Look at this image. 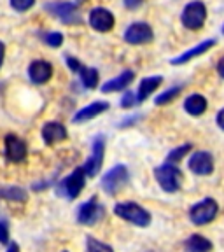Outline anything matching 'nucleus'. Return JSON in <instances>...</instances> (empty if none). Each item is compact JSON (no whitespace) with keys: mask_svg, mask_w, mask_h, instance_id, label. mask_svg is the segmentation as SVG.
Wrapping results in <instances>:
<instances>
[{"mask_svg":"<svg viewBox=\"0 0 224 252\" xmlns=\"http://www.w3.org/2000/svg\"><path fill=\"white\" fill-rule=\"evenodd\" d=\"M217 125H219L221 130H224V109H221L219 114H217Z\"/></svg>","mask_w":224,"mask_h":252,"instance_id":"nucleus-33","label":"nucleus"},{"mask_svg":"<svg viewBox=\"0 0 224 252\" xmlns=\"http://www.w3.org/2000/svg\"><path fill=\"white\" fill-rule=\"evenodd\" d=\"M154 37L153 28L147 23H133L126 28L125 32V40L131 46H138V44H147L151 42Z\"/></svg>","mask_w":224,"mask_h":252,"instance_id":"nucleus-11","label":"nucleus"},{"mask_svg":"<svg viewBox=\"0 0 224 252\" xmlns=\"http://www.w3.org/2000/svg\"><path fill=\"white\" fill-rule=\"evenodd\" d=\"M103 154H105V137L98 135L93 140V147H91V156L86 163H84V170H86L88 177H95L100 172L103 165Z\"/></svg>","mask_w":224,"mask_h":252,"instance_id":"nucleus-9","label":"nucleus"},{"mask_svg":"<svg viewBox=\"0 0 224 252\" xmlns=\"http://www.w3.org/2000/svg\"><path fill=\"white\" fill-rule=\"evenodd\" d=\"M86 251L88 252H114V249L110 245L100 242L95 236H86Z\"/></svg>","mask_w":224,"mask_h":252,"instance_id":"nucleus-24","label":"nucleus"},{"mask_svg":"<svg viewBox=\"0 0 224 252\" xmlns=\"http://www.w3.org/2000/svg\"><path fill=\"white\" fill-rule=\"evenodd\" d=\"M184 109L191 116H201L207 110V98H205L203 94H198V93L189 94L184 102Z\"/></svg>","mask_w":224,"mask_h":252,"instance_id":"nucleus-20","label":"nucleus"},{"mask_svg":"<svg viewBox=\"0 0 224 252\" xmlns=\"http://www.w3.org/2000/svg\"><path fill=\"white\" fill-rule=\"evenodd\" d=\"M40 135H42V140L46 142L47 146H53L56 142H62L68 137L67 133V128L62 125V123H56V121H49L42 126V130H40Z\"/></svg>","mask_w":224,"mask_h":252,"instance_id":"nucleus-15","label":"nucleus"},{"mask_svg":"<svg viewBox=\"0 0 224 252\" xmlns=\"http://www.w3.org/2000/svg\"><path fill=\"white\" fill-rule=\"evenodd\" d=\"M191 151V144H186V146H181V147H177V149H173L172 153L168 154V158H166V161L168 163H177V161H181L182 158L186 156V154Z\"/></svg>","mask_w":224,"mask_h":252,"instance_id":"nucleus-26","label":"nucleus"},{"mask_svg":"<svg viewBox=\"0 0 224 252\" xmlns=\"http://www.w3.org/2000/svg\"><path fill=\"white\" fill-rule=\"evenodd\" d=\"M109 107L110 105L107 102H93V103H90V105L83 107L81 110H77L72 121H74L75 125H77V123H86V121H90V119L96 118V116L103 114Z\"/></svg>","mask_w":224,"mask_h":252,"instance_id":"nucleus-16","label":"nucleus"},{"mask_svg":"<svg viewBox=\"0 0 224 252\" xmlns=\"http://www.w3.org/2000/svg\"><path fill=\"white\" fill-rule=\"evenodd\" d=\"M137 103H138L137 94H133L131 91H128V93H126L125 96L121 98V107H123V109H130V107L137 105Z\"/></svg>","mask_w":224,"mask_h":252,"instance_id":"nucleus-30","label":"nucleus"},{"mask_svg":"<svg viewBox=\"0 0 224 252\" xmlns=\"http://www.w3.org/2000/svg\"><path fill=\"white\" fill-rule=\"evenodd\" d=\"M181 91H182V86L170 88V90H166L165 93L158 94V98L154 100V103H156V105H166V103L172 102L173 98H177L179 94H181Z\"/></svg>","mask_w":224,"mask_h":252,"instance_id":"nucleus-25","label":"nucleus"},{"mask_svg":"<svg viewBox=\"0 0 224 252\" xmlns=\"http://www.w3.org/2000/svg\"><path fill=\"white\" fill-rule=\"evenodd\" d=\"M0 198L7 201H16V203H23L28 200V193L20 186H7V188L0 189Z\"/></svg>","mask_w":224,"mask_h":252,"instance_id":"nucleus-22","label":"nucleus"},{"mask_svg":"<svg viewBox=\"0 0 224 252\" xmlns=\"http://www.w3.org/2000/svg\"><path fill=\"white\" fill-rule=\"evenodd\" d=\"M154 177H156L158 184L163 191L166 193H175L182 186V172L177 168L175 163H168L154 168Z\"/></svg>","mask_w":224,"mask_h":252,"instance_id":"nucleus-2","label":"nucleus"},{"mask_svg":"<svg viewBox=\"0 0 224 252\" xmlns=\"http://www.w3.org/2000/svg\"><path fill=\"white\" fill-rule=\"evenodd\" d=\"M67 65L70 67L72 72H79L81 68H83V67H81V63H79L75 58H72V56H67Z\"/></svg>","mask_w":224,"mask_h":252,"instance_id":"nucleus-31","label":"nucleus"},{"mask_svg":"<svg viewBox=\"0 0 224 252\" xmlns=\"http://www.w3.org/2000/svg\"><path fill=\"white\" fill-rule=\"evenodd\" d=\"M114 214L119 219L126 220V222H131V224L138 226V228H147L151 224V214L144 207H140L138 203H133V201L116 203Z\"/></svg>","mask_w":224,"mask_h":252,"instance_id":"nucleus-1","label":"nucleus"},{"mask_svg":"<svg viewBox=\"0 0 224 252\" xmlns=\"http://www.w3.org/2000/svg\"><path fill=\"white\" fill-rule=\"evenodd\" d=\"M4 56H5V46H4V42L0 40V68L4 65Z\"/></svg>","mask_w":224,"mask_h":252,"instance_id":"nucleus-34","label":"nucleus"},{"mask_svg":"<svg viewBox=\"0 0 224 252\" xmlns=\"http://www.w3.org/2000/svg\"><path fill=\"white\" fill-rule=\"evenodd\" d=\"M217 72H219V75L224 79V56L219 60V63H217Z\"/></svg>","mask_w":224,"mask_h":252,"instance_id":"nucleus-35","label":"nucleus"},{"mask_svg":"<svg viewBox=\"0 0 224 252\" xmlns=\"http://www.w3.org/2000/svg\"><path fill=\"white\" fill-rule=\"evenodd\" d=\"M188 252H210L212 251V242L207 240L201 235H191L184 244Z\"/></svg>","mask_w":224,"mask_h":252,"instance_id":"nucleus-21","label":"nucleus"},{"mask_svg":"<svg viewBox=\"0 0 224 252\" xmlns=\"http://www.w3.org/2000/svg\"><path fill=\"white\" fill-rule=\"evenodd\" d=\"M79 75H81V83L88 88V90H93V88L98 86V70L91 67H83L79 70Z\"/></svg>","mask_w":224,"mask_h":252,"instance_id":"nucleus-23","label":"nucleus"},{"mask_svg":"<svg viewBox=\"0 0 224 252\" xmlns=\"http://www.w3.org/2000/svg\"><path fill=\"white\" fill-rule=\"evenodd\" d=\"M103 216H105V209H103V205L96 200V196L84 201L77 209V222L83 226H95L98 220L103 219Z\"/></svg>","mask_w":224,"mask_h":252,"instance_id":"nucleus-5","label":"nucleus"},{"mask_svg":"<svg viewBox=\"0 0 224 252\" xmlns=\"http://www.w3.org/2000/svg\"><path fill=\"white\" fill-rule=\"evenodd\" d=\"M46 11L67 25H77L83 21L77 5L72 4V2H51V4L46 5Z\"/></svg>","mask_w":224,"mask_h":252,"instance_id":"nucleus-8","label":"nucleus"},{"mask_svg":"<svg viewBox=\"0 0 224 252\" xmlns=\"http://www.w3.org/2000/svg\"><path fill=\"white\" fill-rule=\"evenodd\" d=\"M217 212H219V207H217V201H214L212 198H205V200L198 201L196 205L191 207L189 210V219L191 222L196 226L209 224L216 219Z\"/></svg>","mask_w":224,"mask_h":252,"instance_id":"nucleus-4","label":"nucleus"},{"mask_svg":"<svg viewBox=\"0 0 224 252\" xmlns=\"http://www.w3.org/2000/svg\"><path fill=\"white\" fill-rule=\"evenodd\" d=\"M44 42L51 47H60L63 44V35L60 32H49V33H44Z\"/></svg>","mask_w":224,"mask_h":252,"instance_id":"nucleus-27","label":"nucleus"},{"mask_svg":"<svg viewBox=\"0 0 224 252\" xmlns=\"http://www.w3.org/2000/svg\"><path fill=\"white\" fill-rule=\"evenodd\" d=\"M189 170L196 175H210L214 172V158L207 151H198L189 158Z\"/></svg>","mask_w":224,"mask_h":252,"instance_id":"nucleus-13","label":"nucleus"},{"mask_svg":"<svg viewBox=\"0 0 224 252\" xmlns=\"http://www.w3.org/2000/svg\"><path fill=\"white\" fill-rule=\"evenodd\" d=\"M33 4H35V0H11V7L18 12L28 11Z\"/></svg>","mask_w":224,"mask_h":252,"instance_id":"nucleus-28","label":"nucleus"},{"mask_svg":"<svg viewBox=\"0 0 224 252\" xmlns=\"http://www.w3.org/2000/svg\"><path fill=\"white\" fill-rule=\"evenodd\" d=\"M28 77L33 84H46L53 77V65L44 60H35L28 67Z\"/></svg>","mask_w":224,"mask_h":252,"instance_id":"nucleus-14","label":"nucleus"},{"mask_svg":"<svg viewBox=\"0 0 224 252\" xmlns=\"http://www.w3.org/2000/svg\"><path fill=\"white\" fill-rule=\"evenodd\" d=\"M9 238H11V231H9V222L5 219L0 220V244L7 245Z\"/></svg>","mask_w":224,"mask_h":252,"instance_id":"nucleus-29","label":"nucleus"},{"mask_svg":"<svg viewBox=\"0 0 224 252\" xmlns=\"http://www.w3.org/2000/svg\"><path fill=\"white\" fill-rule=\"evenodd\" d=\"M130 179V173H128V168L125 165H116L109 170L102 177V189L107 194H116L123 186H126Z\"/></svg>","mask_w":224,"mask_h":252,"instance_id":"nucleus-7","label":"nucleus"},{"mask_svg":"<svg viewBox=\"0 0 224 252\" xmlns=\"http://www.w3.org/2000/svg\"><path fill=\"white\" fill-rule=\"evenodd\" d=\"M86 177L88 173L84 170V166H77L68 177H65L58 184V193L67 198V200H75L84 189V186H86Z\"/></svg>","mask_w":224,"mask_h":252,"instance_id":"nucleus-3","label":"nucleus"},{"mask_svg":"<svg viewBox=\"0 0 224 252\" xmlns=\"http://www.w3.org/2000/svg\"><path fill=\"white\" fill-rule=\"evenodd\" d=\"M4 153L7 156L9 161L12 163H21L27 159L28 154V147L27 142L23 138H20L18 135H7L4 140Z\"/></svg>","mask_w":224,"mask_h":252,"instance_id":"nucleus-10","label":"nucleus"},{"mask_svg":"<svg viewBox=\"0 0 224 252\" xmlns=\"http://www.w3.org/2000/svg\"><path fill=\"white\" fill-rule=\"evenodd\" d=\"M205 20H207V7H205V4L200 2V0L189 2L181 16L182 25L186 28H189V30H200L205 25Z\"/></svg>","mask_w":224,"mask_h":252,"instance_id":"nucleus-6","label":"nucleus"},{"mask_svg":"<svg viewBox=\"0 0 224 252\" xmlns=\"http://www.w3.org/2000/svg\"><path fill=\"white\" fill-rule=\"evenodd\" d=\"M114 14L105 7H95L90 12V25L96 32H109L114 28Z\"/></svg>","mask_w":224,"mask_h":252,"instance_id":"nucleus-12","label":"nucleus"},{"mask_svg":"<svg viewBox=\"0 0 224 252\" xmlns=\"http://www.w3.org/2000/svg\"><path fill=\"white\" fill-rule=\"evenodd\" d=\"M77 2H79V4H81V2H86V0H77Z\"/></svg>","mask_w":224,"mask_h":252,"instance_id":"nucleus-37","label":"nucleus"},{"mask_svg":"<svg viewBox=\"0 0 224 252\" xmlns=\"http://www.w3.org/2000/svg\"><path fill=\"white\" fill-rule=\"evenodd\" d=\"M135 79V72L133 70H123L118 77L110 79L105 84H102L100 90L103 93H116V91H121L125 88H128V84H131V81Z\"/></svg>","mask_w":224,"mask_h":252,"instance_id":"nucleus-17","label":"nucleus"},{"mask_svg":"<svg viewBox=\"0 0 224 252\" xmlns=\"http://www.w3.org/2000/svg\"><path fill=\"white\" fill-rule=\"evenodd\" d=\"M214 44H216V40H212V39L203 40L201 44L194 46L193 49H189V51L182 53V55H181V56H177V58H173V60H172V65H182V63L189 62V60H193V58H196V56L203 55V53H207L209 49H212Z\"/></svg>","mask_w":224,"mask_h":252,"instance_id":"nucleus-19","label":"nucleus"},{"mask_svg":"<svg viewBox=\"0 0 224 252\" xmlns=\"http://www.w3.org/2000/svg\"><path fill=\"white\" fill-rule=\"evenodd\" d=\"M5 252H21L20 251V245L16 244V242H12V244L7 245V251H5Z\"/></svg>","mask_w":224,"mask_h":252,"instance_id":"nucleus-36","label":"nucleus"},{"mask_svg":"<svg viewBox=\"0 0 224 252\" xmlns=\"http://www.w3.org/2000/svg\"><path fill=\"white\" fill-rule=\"evenodd\" d=\"M163 83L161 75H153V77H146L142 79L140 84H138V91H137V100L138 103H142L146 98H149L151 94L160 88V84Z\"/></svg>","mask_w":224,"mask_h":252,"instance_id":"nucleus-18","label":"nucleus"},{"mask_svg":"<svg viewBox=\"0 0 224 252\" xmlns=\"http://www.w3.org/2000/svg\"><path fill=\"white\" fill-rule=\"evenodd\" d=\"M62 252H68V251H62Z\"/></svg>","mask_w":224,"mask_h":252,"instance_id":"nucleus-39","label":"nucleus"},{"mask_svg":"<svg viewBox=\"0 0 224 252\" xmlns=\"http://www.w3.org/2000/svg\"><path fill=\"white\" fill-rule=\"evenodd\" d=\"M223 33H224V27H223Z\"/></svg>","mask_w":224,"mask_h":252,"instance_id":"nucleus-38","label":"nucleus"},{"mask_svg":"<svg viewBox=\"0 0 224 252\" xmlns=\"http://www.w3.org/2000/svg\"><path fill=\"white\" fill-rule=\"evenodd\" d=\"M144 0H125V5L128 9H137Z\"/></svg>","mask_w":224,"mask_h":252,"instance_id":"nucleus-32","label":"nucleus"}]
</instances>
